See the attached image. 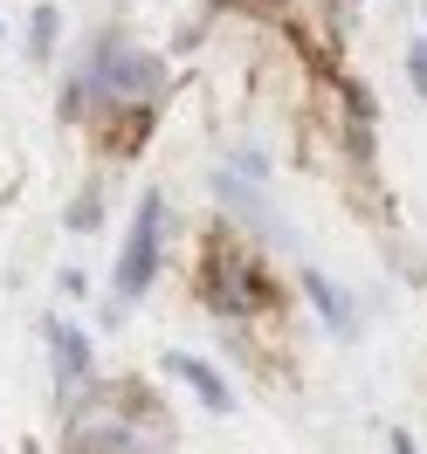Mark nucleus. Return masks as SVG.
Masks as SVG:
<instances>
[{"label": "nucleus", "mask_w": 427, "mask_h": 454, "mask_svg": "<svg viewBox=\"0 0 427 454\" xmlns=\"http://www.w3.org/2000/svg\"><path fill=\"white\" fill-rule=\"evenodd\" d=\"M56 28H62V21H56V7H35L28 42H35V56H42V62H49V49H56Z\"/></svg>", "instance_id": "obj_8"}, {"label": "nucleus", "mask_w": 427, "mask_h": 454, "mask_svg": "<svg viewBox=\"0 0 427 454\" xmlns=\"http://www.w3.org/2000/svg\"><path fill=\"white\" fill-rule=\"evenodd\" d=\"M49 351H56V393L76 399L90 379V338L69 324V317H49Z\"/></svg>", "instance_id": "obj_5"}, {"label": "nucleus", "mask_w": 427, "mask_h": 454, "mask_svg": "<svg viewBox=\"0 0 427 454\" xmlns=\"http://www.w3.org/2000/svg\"><path fill=\"white\" fill-rule=\"evenodd\" d=\"M152 434H159V427L145 420V413L117 420L111 399H97L83 420H76V434H69V441H76V454H159V448H152Z\"/></svg>", "instance_id": "obj_3"}, {"label": "nucleus", "mask_w": 427, "mask_h": 454, "mask_svg": "<svg viewBox=\"0 0 427 454\" xmlns=\"http://www.w3.org/2000/svg\"><path fill=\"white\" fill-rule=\"evenodd\" d=\"M166 372H172V379H186V386L207 399V413H234V393H228V379H221L214 365H200V358H186V351H172Z\"/></svg>", "instance_id": "obj_6"}, {"label": "nucleus", "mask_w": 427, "mask_h": 454, "mask_svg": "<svg viewBox=\"0 0 427 454\" xmlns=\"http://www.w3.org/2000/svg\"><path fill=\"white\" fill-rule=\"evenodd\" d=\"M304 296L317 303V317H324L338 338H352V303L338 296V283H331V276H317V269H311V276H304Z\"/></svg>", "instance_id": "obj_7"}, {"label": "nucleus", "mask_w": 427, "mask_h": 454, "mask_svg": "<svg viewBox=\"0 0 427 454\" xmlns=\"http://www.w3.org/2000/svg\"><path fill=\"white\" fill-rule=\"evenodd\" d=\"M407 76H414V90L427 97V35L414 42V56H407Z\"/></svg>", "instance_id": "obj_10"}, {"label": "nucleus", "mask_w": 427, "mask_h": 454, "mask_svg": "<svg viewBox=\"0 0 427 454\" xmlns=\"http://www.w3.org/2000/svg\"><path fill=\"white\" fill-rule=\"evenodd\" d=\"M234 283H256V269L234 255H207V269H200V296L214 303V310H256L262 296L256 289H234Z\"/></svg>", "instance_id": "obj_4"}, {"label": "nucleus", "mask_w": 427, "mask_h": 454, "mask_svg": "<svg viewBox=\"0 0 427 454\" xmlns=\"http://www.w3.org/2000/svg\"><path fill=\"white\" fill-rule=\"evenodd\" d=\"M97 207H104V193H97V186H83V193H76V207H69V234H90Z\"/></svg>", "instance_id": "obj_9"}, {"label": "nucleus", "mask_w": 427, "mask_h": 454, "mask_svg": "<svg viewBox=\"0 0 427 454\" xmlns=\"http://www.w3.org/2000/svg\"><path fill=\"white\" fill-rule=\"evenodd\" d=\"M159 241H166V207H159V193H145L138 214H131V234H124V255H117V303H138L152 289Z\"/></svg>", "instance_id": "obj_2"}, {"label": "nucleus", "mask_w": 427, "mask_h": 454, "mask_svg": "<svg viewBox=\"0 0 427 454\" xmlns=\"http://www.w3.org/2000/svg\"><path fill=\"white\" fill-rule=\"evenodd\" d=\"M159 83H166V69H159L152 49H131V42H117V35L90 49V90H97V97L145 104V97H159Z\"/></svg>", "instance_id": "obj_1"}]
</instances>
